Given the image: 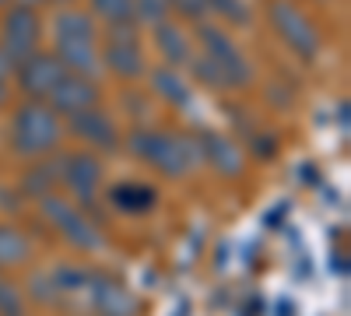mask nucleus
<instances>
[{"label": "nucleus", "mask_w": 351, "mask_h": 316, "mask_svg": "<svg viewBox=\"0 0 351 316\" xmlns=\"http://www.w3.org/2000/svg\"><path fill=\"white\" fill-rule=\"evenodd\" d=\"M130 148H134L137 158L152 162L158 172H165V176H183V172L193 165V158H197L193 141L176 137V134H152V130H144V134L130 137Z\"/></svg>", "instance_id": "nucleus-1"}, {"label": "nucleus", "mask_w": 351, "mask_h": 316, "mask_svg": "<svg viewBox=\"0 0 351 316\" xmlns=\"http://www.w3.org/2000/svg\"><path fill=\"white\" fill-rule=\"evenodd\" d=\"M60 137V123H56V112L43 102H28L25 109H18L14 117V148L21 155H43L56 145Z\"/></svg>", "instance_id": "nucleus-2"}, {"label": "nucleus", "mask_w": 351, "mask_h": 316, "mask_svg": "<svg viewBox=\"0 0 351 316\" xmlns=\"http://www.w3.org/2000/svg\"><path fill=\"white\" fill-rule=\"evenodd\" d=\"M271 21H274V28L281 32V39L295 49L302 60H313L316 49H319V36H316V28L309 25V18L295 4H288V0L271 4Z\"/></svg>", "instance_id": "nucleus-3"}, {"label": "nucleus", "mask_w": 351, "mask_h": 316, "mask_svg": "<svg viewBox=\"0 0 351 316\" xmlns=\"http://www.w3.org/2000/svg\"><path fill=\"white\" fill-rule=\"evenodd\" d=\"M36 42H39V18L28 4H18L8 11L4 18V49L14 64H21L25 56L36 53Z\"/></svg>", "instance_id": "nucleus-4"}, {"label": "nucleus", "mask_w": 351, "mask_h": 316, "mask_svg": "<svg viewBox=\"0 0 351 316\" xmlns=\"http://www.w3.org/2000/svg\"><path fill=\"white\" fill-rule=\"evenodd\" d=\"M204 36V49H208V60L221 71V81L225 84H246L250 81V67L243 60V53L232 46L218 28H200Z\"/></svg>", "instance_id": "nucleus-5"}, {"label": "nucleus", "mask_w": 351, "mask_h": 316, "mask_svg": "<svg viewBox=\"0 0 351 316\" xmlns=\"http://www.w3.org/2000/svg\"><path fill=\"white\" fill-rule=\"evenodd\" d=\"M64 64L56 60V56H46V53H32V56H25L21 67H18V81H21V88L32 95V99H43L49 95V88L56 81L64 77Z\"/></svg>", "instance_id": "nucleus-6"}, {"label": "nucleus", "mask_w": 351, "mask_h": 316, "mask_svg": "<svg viewBox=\"0 0 351 316\" xmlns=\"http://www.w3.org/2000/svg\"><path fill=\"white\" fill-rule=\"evenodd\" d=\"M49 102H53V112H84V109H95L99 102V92L92 81H84V74H64L60 81L49 88Z\"/></svg>", "instance_id": "nucleus-7"}, {"label": "nucleus", "mask_w": 351, "mask_h": 316, "mask_svg": "<svg viewBox=\"0 0 351 316\" xmlns=\"http://www.w3.org/2000/svg\"><path fill=\"white\" fill-rule=\"evenodd\" d=\"M46 215H49V221H56V225L64 228V236H67L74 246H88V250L99 246V232L84 221V215H81L77 208L64 204V200H46Z\"/></svg>", "instance_id": "nucleus-8"}, {"label": "nucleus", "mask_w": 351, "mask_h": 316, "mask_svg": "<svg viewBox=\"0 0 351 316\" xmlns=\"http://www.w3.org/2000/svg\"><path fill=\"white\" fill-rule=\"evenodd\" d=\"M64 180H67V186H71L81 200H92L95 190H99V180H102V162H99L95 155L81 151V155L67 158V165H64Z\"/></svg>", "instance_id": "nucleus-9"}, {"label": "nucleus", "mask_w": 351, "mask_h": 316, "mask_svg": "<svg viewBox=\"0 0 351 316\" xmlns=\"http://www.w3.org/2000/svg\"><path fill=\"white\" fill-rule=\"evenodd\" d=\"M116 36L112 39V46H109V53H106V60H109V67L120 74V77H137L141 71H144V60H141V49H137V42L130 39V25H112Z\"/></svg>", "instance_id": "nucleus-10"}, {"label": "nucleus", "mask_w": 351, "mask_h": 316, "mask_svg": "<svg viewBox=\"0 0 351 316\" xmlns=\"http://www.w3.org/2000/svg\"><path fill=\"white\" fill-rule=\"evenodd\" d=\"M95 306L102 316H137V309H141L137 295L127 292L120 281H109V278L95 281Z\"/></svg>", "instance_id": "nucleus-11"}, {"label": "nucleus", "mask_w": 351, "mask_h": 316, "mask_svg": "<svg viewBox=\"0 0 351 316\" xmlns=\"http://www.w3.org/2000/svg\"><path fill=\"white\" fill-rule=\"evenodd\" d=\"M56 60L71 67L74 74H95L99 71V53L92 39H56Z\"/></svg>", "instance_id": "nucleus-12"}, {"label": "nucleus", "mask_w": 351, "mask_h": 316, "mask_svg": "<svg viewBox=\"0 0 351 316\" xmlns=\"http://www.w3.org/2000/svg\"><path fill=\"white\" fill-rule=\"evenodd\" d=\"M204 158H208L218 172H225V176H239L243 172V151L218 134L204 137Z\"/></svg>", "instance_id": "nucleus-13"}, {"label": "nucleus", "mask_w": 351, "mask_h": 316, "mask_svg": "<svg viewBox=\"0 0 351 316\" xmlns=\"http://www.w3.org/2000/svg\"><path fill=\"white\" fill-rule=\"evenodd\" d=\"M109 200L120 211H127V215H141V211H152L155 208V190L152 186H141V183H120V186H112Z\"/></svg>", "instance_id": "nucleus-14"}, {"label": "nucleus", "mask_w": 351, "mask_h": 316, "mask_svg": "<svg viewBox=\"0 0 351 316\" xmlns=\"http://www.w3.org/2000/svg\"><path fill=\"white\" fill-rule=\"evenodd\" d=\"M74 130L88 141H95V145H116V130L106 117H99L95 109H84V112H74Z\"/></svg>", "instance_id": "nucleus-15"}, {"label": "nucleus", "mask_w": 351, "mask_h": 316, "mask_svg": "<svg viewBox=\"0 0 351 316\" xmlns=\"http://www.w3.org/2000/svg\"><path fill=\"white\" fill-rule=\"evenodd\" d=\"M56 39H95V25L84 11H64L56 18Z\"/></svg>", "instance_id": "nucleus-16"}, {"label": "nucleus", "mask_w": 351, "mask_h": 316, "mask_svg": "<svg viewBox=\"0 0 351 316\" xmlns=\"http://www.w3.org/2000/svg\"><path fill=\"white\" fill-rule=\"evenodd\" d=\"M158 28V46H162V53L169 56V67H176V64H183L186 56H190V46H186V39H183V32L176 25H155Z\"/></svg>", "instance_id": "nucleus-17"}, {"label": "nucleus", "mask_w": 351, "mask_h": 316, "mask_svg": "<svg viewBox=\"0 0 351 316\" xmlns=\"http://www.w3.org/2000/svg\"><path fill=\"white\" fill-rule=\"evenodd\" d=\"M28 256V243L21 232L14 228H0V267H11V264H21Z\"/></svg>", "instance_id": "nucleus-18"}, {"label": "nucleus", "mask_w": 351, "mask_h": 316, "mask_svg": "<svg viewBox=\"0 0 351 316\" xmlns=\"http://www.w3.org/2000/svg\"><path fill=\"white\" fill-rule=\"evenodd\" d=\"M92 8L109 25H130L134 21V0H92Z\"/></svg>", "instance_id": "nucleus-19"}, {"label": "nucleus", "mask_w": 351, "mask_h": 316, "mask_svg": "<svg viewBox=\"0 0 351 316\" xmlns=\"http://www.w3.org/2000/svg\"><path fill=\"white\" fill-rule=\"evenodd\" d=\"M155 88H158L165 99H172L176 106H186V102H190L186 84L176 77V71H158V74H155Z\"/></svg>", "instance_id": "nucleus-20"}, {"label": "nucleus", "mask_w": 351, "mask_h": 316, "mask_svg": "<svg viewBox=\"0 0 351 316\" xmlns=\"http://www.w3.org/2000/svg\"><path fill=\"white\" fill-rule=\"evenodd\" d=\"M169 14L165 0H134V18L137 21H148V25H162Z\"/></svg>", "instance_id": "nucleus-21"}, {"label": "nucleus", "mask_w": 351, "mask_h": 316, "mask_svg": "<svg viewBox=\"0 0 351 316\" xmlns=\"http://www.w3.org/2000/svg\"><path fill=\"white\" fill-rule=\"evenodd\" d=\"M25 306H21V295L11 289V284H0V316H21Z\"/></svg>", "instance_id": "nucleus-22"}, {"label": "nucleus", "mask_w": 351, "mask_h": 316, "mask_svg": "<svg viewBox=\"0 0 351 316\" xmlns=\"http://www.w3.org/2000/svg\"><path fill=\"white\" fill-rule=\"evenodd\" d=\"M169 8H176L180 14L186 18H200V14H208V0H165Z\"/></svg>", "instance_id": "nucleus-23"}, {"label": "nucleus", "mask_w": 351, "mask_h": 316, "mask_svg": "<svg viewBox=\"0 0 351 316\" xmlns=\"http://www.w3.org/2000/svg\"><path fill=\"white\" fill-rule=\"evenodd\" d=\"M11 71H14V60L8 56V49L0 46V88H4V81L11 77Z\"/></svg>", "instance_id": "nucleus-24"}, {"label": "nucleus", "mask_w": 351, "mask_h": 316, "mask_svg": "<svg viewBox=\"0 0 351 316\" xmlns=\"http://www.w3.org/2000/svg\"><path fill=\"white\" fill-rule=\"evenodd\" d=\"M21 4H28V8H36V4H39V0H21Z\"/></svg>", "instance_id": "nucleus-25"}, {"label": "nucleus", "mask_w": 351, "mask_h": 316, "mask_svg": "<svg viewBox=\"0 0 351 316\" xmlns=\"http://www.w3.org/2000/svg\"><path fill=\"white\" fill-rule=\"evenodd\" d=\"M0 4H8V0H0Z\"/></svg>", "instance_id": "nucleus-26"}]
</instances>
